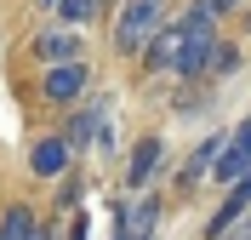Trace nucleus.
Returning a JSON list of instances; mask_svg holds the SVG:
<instances>
[{"label": "nucleus", "instance_id": "obj_1", "mask_svg": "<svg viewBox=\"0 0 251 240\" xmlns=\"http://www.w3.org/2000/svg\"><path fill=\"white\" fill-rule=\"evenodd\" d=\"M217 17L205 12V6H188L183 12V52H177V75L183 80H200L205 69L217 63Z\"/></svg>", "mask_w": 251, "mask_h": 240}, {"label": "nucleus", "instance_id": "obj_2", "mask_svg": "<svg viewBox=\"0 0 251 240\" xmlns=\"http://www.w3.org/2000/svg\"><path fill=\"white\" fill-rule=\"evenodd\" d=\"M166 29V0H126L114 17V46L126 57H143V46Z\"/></svg>", "mask_w": 251, "mask_h": 240}, {"label": "nucleus", "instance_id": "obj_3", "mask_svg": "<svg viewBox=\"0 0 251 240\" xmlns=\"http://www.w3.org/2000/svg\"><path fill=\"white\" fill-rule=\"evenodd\" d=\"M40 92H46L51 109H69V103H80V97H86V63H80V57H75V63H51Z\"/></svg>", "mask_w": 251, "mask_h": 240}, {"label": "nucleus", "instance_id": "obj_4", "mask_svg": "<svg viewBox=\"0 0 251 240\" xmlns=\"http://www.w3.org/2000/svg\"><path fill=\"white\" fill-rule=\"evenodd\" d=\"M34 57H40V63H75V57H80V34H75V23H57V29H40V34H34Z\"/></svg>", "mask_w": 251, "mask_h": 240}, {"label": "nucleus", "instance_id": "obj_5", "mask_svg": "<svg viewBox=\"0 0 251 240\" xmlns=\"http://www.w3.org/2000/svg\"><path fill=\"white\" fill-rule=\"evenodd\" d=\"M177 52H183V17L177 23H166V29L143 46V63H149V75H177Z\"/></svg>", "mask_w": 251, "mask_h": 240}, {"label": "nucleus", "instance_id": "obj_6", "mask_svg": "<svg viewBox=\"0 0 251 240\" xmlns=\"http://www.w3.org/2000/svg\"><path fill=\"white\" fill-rule=\"evenodd\" d=\"M246 166H251V114L234 126L228 149H223V155H217V166H211V177H217V183H234V177L246 172Z\"/></svg>", "mask_w": 251, "mask_h": 240}, {"label": "nucleus", "instance_id": "obj_7", "mask_svg": "<svg viewBox=\"0 0 251 240\" xmlns=\"http://www.w3.org/2000/svg\"><path fill=\"white\" fill-rule=\"evenodd\" d=\"M69 137H40V143L29 149V166H34V177H63L69 172Z\"/></svg>", "mask_w": 251, "mask_h": 240}, {"label": "nucleus", "instance_id": "obj_8", "mask_svg": "<svg viewBox=\"0 0 251 240\" xmlns=\"http://www.w3.org/2000/svg\"><path fill=\"white\" fill-rule=\"evenodd\" d=\"M166 160V143L160 137H143L137 149H131V166H126V183L131 189H149V177H154V166Z\"/></svg>", "mask_w": 251, "mask_h": 240}, {"label": "nucleus", "instance_id": "obj_9", "mask_svg": "<svg viewBox=\"0 0 251 240\" xmlns=\"http://www.w3.org/2000/svg\"><path fill=\"white\" fill-rule=\"evenodd\" d=\"M217 143H223V137H205V143L194 149V155H188V166L177 172V189H194V183H200V177L211 172V166H217V155H223Z\"/></svg>", "mask_w": 251, "mask_h": 240}, {"label": "nucleus", "instance_id": "obj_10", "mask_svg": "<svg viewBox=\"0 0 251 240\" xmlns=\"http://www.w3.org/2000/svg\"><path fill=\"white\" fill-rule=\"evenodd\" d=\"M0 240H40V217H34L23 200L6 206V217H0Z\"/></svg>", "mask_w": 251, "mask_h": 240}, {"label": "nucleus", "instance_id": "obj_11", "mask_svg": "<svg viewBox=\"0 0 251 240\" xmlns=\"http://www.w3.org/2000/svg\"><path fill=\"white\" fill-rule=\"evenodd\" d=\"M97 6H103V0H51V12H57V23H92L97 17Z\"/></svg>", "mask_w": 251, "mask_h": 240}, {"label": "nucleus", "instance_id": "obj_12", "mask_svg": "<svg viewBox=\"0 0 251 240\" xmlns=\"http://www.w3.org/2000/svg\"><path fill=\"white\" fill-rule=\"evenodd\" d=\"M154 229H160V200H143V206L131 212V223H126V235H131V240H149Z\"/></svg>", "mask_w": 251, "mask_h": 240}, {"label": "nucleus", "instance_id": "obj_13", "mask_svg": "<svg viewBox=\"0 0 251 240\" xmlns=\"http://www.w3.org/2000/svg\"><path fill=\"white\" fill-rule=\"evenodd\" d=\"M194 6H205V12H211V17H228V12H234V6H240V0H194Z\"/></svg>", "mask_w": 251, "mask_h": 240}, {"label": "nucleus", "instance_id": "obj_14", "mask_svg": "<svg viewBox=\"0 0 251 240\" xmlns=\"http://www.w3.org/2000/svg\"><path fill=\"white\" fill-rule=\"evenodd\" d=\"M228 189H240V194H246V200H251V166H246V172L234 177V183H228Z\"/></svg>", "mask_w": 251, "mask_h": 240}, {"label": "nucleus", "instance_id": "obj_15", "mask_svg": "<svg viewBox=\"0 0 251 240\" xmlns=\"http://www.w3.org/2000/svg\"><path fill=\"white\" fill-rule=\"evenodd\" d=\"M40 240H51V235H46V229H40Z\"/></svg>", "mask_w": 251, "mask_h": 240}]
</instances>
